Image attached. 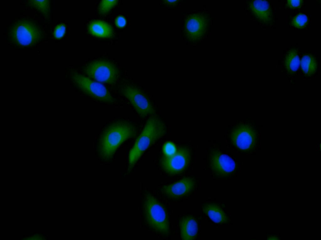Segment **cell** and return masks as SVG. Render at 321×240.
<instances>
[{
  "label": "cell",
  "mask_w": 321,
  "mask_h": 240,
  "mask_svg": "<svg viewBox=\"0 0 321 240\" xmlns=\"http://www.w3.org/2000/svg\"><path fill=\"white\" fill-rule=\"evenodd\" d=\"M138 129L131 122L117 119L109 123L99 134L95 146L96 155L100 160H112L119 147L127 140L134 137Z\"/></svg>",
  "instance_id": "cell-1"
},
{
  "label": "cell",
  "mask_w": 321,
  "mask_h": 240,
  "mask_svg": "<svg viewBox=\"0 0 321 240\" xmlns=\"http://www.w3.org/2000/svg\"><path fill=\"white\" fill-rule=\"evenodd\" d=\"M143 220L151 231L164 237L171 234L170 219L165 205L150 191L144 192L142 200Z\"/></svg>",
  "instance_id": "cell-2"
},
{
  "label": "cell",
  "mask_w": 321,
  "mask_h": 240,
  "mask_svg": "<svg viewBox=\"0 0 321 240\" xmlns=\"http://www.w3.org/2000/svg\"><path fill=\"white\" fill-rule=\"evenodd\" d=\"M167 133L165 123L158 116L151 115L130 150L128 157V172L130 173L145 151Z\"/></svg>",
  "instance_id": "cell-3"
},
{
  "label": "cell",
  "mask_w": 321,
  "mask_h": 240,
  "mask_svg": "<svg viewBox=\"0 0 321 240\" xmlns=\"http://www.w3.org/2000/svg\"><path fill=\"white\" fill-rule=\"evenodd\" d=\"M218 145L215 143H210L206 150L204 162L214 178L226 180L236 174L239 162Z\"/></svg>",
  "instance_id": "cell-4"
},
{
  "label": "cell",
  "mask_w": 321,
  "mask_h": 240,
  "mask_svg": "<svg viewBox=\"0 0 321 240\" xmlns=\"http://www.w3.org/2000/svg\"><path fill=\"white\" fill-rule=\"evenodd\" d=\"M72 79L78 89L89 98L108 104H114L116 102L112 95L101 83L78 73H74Z\"/></svg>",
  "instance_id": "cell-5"
},
{
  "label": "cell",
  "mask_w": 321,
  "mask_h": 240,
  "mask_svg": "<svg viewBox=\"0 0 321 240\" xmlns=\"http://www.w3.org/2000/svg\"><path fill=\"white\" fill-rule=\"evenodd\" d=\"M192 152L187 146L176 149L170 155H165L160 159V164L164 172L170 176H175L184 172L189 167L192 159Z\"/></svg>",
  "instance_id": "cell-6"
},
{
  "label": "cell",
  "mask_w": 321,
  "mask_h": 240,
  "mask_svg": "<svg viewBox=\"0 0 321 240\" xmlns=\"http://www.w3.org/2000/svg\"><path fill=\"white\" fill-rule=\"evenodd\" d=\"M123 95L129 102L138 115L145 118L155 113V108L150 99L139 87L127 84L121 89Z\"/></svg>",
  "instance_id": "cell-7"
},
{
  "label": "cell",
  "mask_w": 321,
  "mask_h": 240,
  "mask_svg": "<svg viewBox=\"0 0 321 240\" xmlns=\"http://www.w3.org/2000/svg\"><path fill=\"white\" fill-rule=\"evenodd\" d=\"M198 180L194 177H185L180 180L161 187L159 192L164 198L177 202L190 196L197 186Z\"/></svg>",
  "instance_id": "cell-8"
},
{
  "label": "cell",
  "mask_w": 321,
  "mask_h": 240,
  "mask_svg": "<svg viewBox=\"0 0 321 240\" xmlns=\"http://www.w3.org/2000/svg\"><path fill=\"white\" fill-rule=\"evenodd\" d=\"M85 72L90 78L96 81L109 84L115 82L118 77V71L111 62L104 60L93 61L85 69Z\"/></svg>",
  "instance_id": "cell-9"
},
{
  "label": "cell",
  "mask_w": 321,
  "mask_h": 240,
  "mask_svg": "<svg viewBox=\"0 0 321 240\" xmlns=\"http://www.w3.org/2000/svg\"><path fill=\"white\" fill-rule=\"evenodd\" d=\"M228 142L239 152H247L253 142L251 132L245 126H242L231 129L226 133Z\"/></svg>",
  "instance_id": "cell-10"
},
{
  "label": "cell",
  "mask_w": 321,
  "mask_h": 240,
  "mask_svg": "<svg viewBox=\"0 0 321 240\" xmlns=\"http://www.w3.org/2000/svg\"><path fill=\"white\" fill-rule=\"evenodd\" d=\"M203 212L215 223L224 224L229 223L230 218L221 203L214 201L203 203L201 206Z\"/></svg>",
  "instance_id": "cell-11"
},
{
  "label": "cell",
  "mask_w": 321,
  "mask_h": 240,
  "mask_svg": "<svg viewBox=\"0 0 321 240\" xmlns=\"http://www.w3.org/2000/svg\"><path fill=\"white\" fill-rule=\"evenodd\" d=\"M180 234L182 239H195L198 233V222L194 216L188 215L182 218L179 223Z\"/></svg>",
  "instance_id": "cell-12"
},
{
  "label": "cell",
  "mask_w": 321,
  "mask_h": 240,
  "mask_svg": "<svg viewBox=\"0 0 321 240\" xmlns=\"http://www.w3.org/2000/svg\"><path fill=\"white\" fill-rule=\"evenodd\" d=\"M250 10L261 22L268 24L274 20L273 12L270 3L266 1L255 0L250 3Z\"/></svg>",
  "instance_id": "cell-13"
},
{
  "label": "cell",
  "mask_w": 321,
  "mask_h": 240,
  "mask_svg": "<svg viewBox=\"0 0 321 240\" xmlns=\"http://www.w3.org/2000/svg\"><path fill=\"white\" fill-rule=\"evenodd\" d=\"M36 30L33 26L27 23H21L16 28L14 35L18 42L23 45L30 44L35 38Z\"/></svg>",
  "instance_id": "cell-14"
},
{
  "label": "cell",
  "mask_w": 321,
  "mask_h": 240,
  "mask_svg": "<svg viewBox=\"0 0 321 240\" xmlns=\"http://www.w3.org/2000/svg\"><path fill=\"white\" fill-rule=\"evenodd\" d=\"M89 32L92 35L101 38H110L113 34L112 27L108 23L101 20L91 22L88 26Z\"/></svg>",
  "instance_id": "cell-15"
},
{
  "label": "cell",
  "mask_w": 321,
  "mask_h": 240,
  "mask_svg": "<svg viewBox=\"0 0 321 240\" xmlns=\"http://www.w3.org/2000/svg\"><path fill=\"white\" fill-rule=\"evenodd\" d=\"M284 64L287 70L290 72H295L298 70L300 61L297 51L295 48H291L286 52Z\"/></svg>",
  "instance_id": "cell-16"
},
{
  "label": "cell",
  "mask_w": 321,
  "mask_h": 240,
  "mask_svg": "<svg viewBox=\"0 0 321 240\" xmlns=\"http://www.w3.org/2000/svg\"><path fill=\"white\" fill-rule=\"evenodd\" d=\"M301 66L303 72L307 75L315 73L317 68V63L314 57L310 54H307L302 58Z\"/></svg>",
  "instance_id": "cell-17"
},
{
  "label": "cell",
  "mask_w": 321,
  "mask_h": 240,
  "mask_svg": "<svg viewBox=\"0 0 321 240\" xmlns=\"http://www.w3.org/2000/svg\"><path fill=\"white\" fill-rule=\"evenodd\" d=\"M118 1L116 0L101 1L98 7L99 12L101 14L103 15L107 14L117 4Z\"/></svg>",
  "instance_id": "cell-18"
},
{
  "label": "cell",
  "mask_w": 321,
  "mask_h": 240,
  "mask_svg": "<svg viewBox=\"0 0 321 240\" xmlns=\"http://www.w3.org/2000/svg\"><path fill=\"white\" fill-rule=\"evenodd\" d=\"M187 28L191 33H196L199 32L202 28V22L198 18L190 20L187 24Z\"/></svg>",
  "instance_id": "cell-19"
},
{
  "label": "cell",
  "mask_w": 321,
  "mask_h": 240,
  "mask_svg": "<svg viewBox=\"0 0 321 240\" xmlns=\"http://www.w3.org/2000/svg\"><path fill=\"white\" fill-rule=\"evenodd\" d=\"M308 22V18L307 16L303 14H299L293 18L291 23L296 28H302L306 25Z\"/></svg>",
  "instance_id": "cell-20"
},
{
  "label": "cell",
  "mask_w": 321,
  "mask_h": 240,
  "mask_svg": "<svg viewBox=\"0 0 321 240\" xmlns=\"http://www.w3.org/2000/svg\"><path fill=\"white\" fill-rule=\"evenodd\" d=\"M163 150L165 155H170L174 153L176 149L173 143L168 142L164 145Z\"/></svg>",
  "instance_id": "cell-21"
},
{
  "label": "cell",
  "mask_w": 321,
  "mask_h": 240,
  "mask_svg": "<svg viewBox=\"0 0 321 240\" xmlns=\"http://www.w3.org/2000/svg\"><path fill=\"white\" fill-rule=\"evenodd\" d=\"M66 27L64 25L62 24L58 25L56 28L54 35L58 38H62L65 34Z\"/></svg>",
  "instance_id": "cell-22"
},
{
  "label": "cell",
  "mask_w": 321,
  "mask_h": 240,
  "mask_svg": "<svg viewBox=\"0 0 321 240\" xmlns=\"http://www.w3.org/2000/svg\"><path fill=\"white\" fill-rule=\"evenodd\" d=\"M303 2L302 0H288L287 1V5L291 8H298L301 7Z\"/></svg>",
  "instance_id": "cell-23"
},
{
  "label": "cell",
  "mask_w": 321,
  "mask_h": 240,
  "mask_svg": "<svg viewBox=\"0 0 321 240\" xmlns=\"http://www.w3.org/2000/svg\"><path fill=\"white\" fill-rule=\"evenodd\" d=\"M116 25L119 27L122 28L124 27L126 24L125 18L122 16H119L115 20Z\"/></svg>",
  "instance_id": "cell-24"
}]
</instances>
